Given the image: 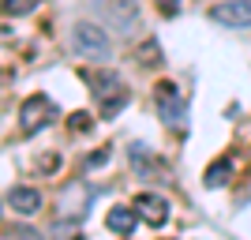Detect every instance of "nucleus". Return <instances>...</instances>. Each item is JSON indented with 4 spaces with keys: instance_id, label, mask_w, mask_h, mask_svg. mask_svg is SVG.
<instances>
[{
    "instance_id": "nucleus-1",
    "label": "nucleus",
    "mask_w": 251,
    "mask_h": 240,
    "mask_svg": "<svg viewBox=\"0 0 251 240\" xmlns=\"http://www.w3.org/2000/svg\"><path fill=\"white\" fill-rule=\"evenodd\" d=\"M83 83L90 86V94L98 98L105 120L116 116L127 105V86H124V79H120L113 68H83Z\"/></svg>"
},
{
    "instance_id": "nucleus-2",
    "label": "nucleus",
    "mask_w": 251,
    "mask_h": 240,
    "mask_svg": "<svg viewBox=\"0 0 251 240\" xmlns=\"http://www.w3.org/2000/svg\"><path fill=\"white\" fill-rule=\"evenodd\" d=\"M72 49L79 60L101 64V68L113 60V42H109V34L98 23H75L72 27Z\"/></svg>"
},
{
    "instance_id": "nucleus-3",
    "label": "nucleus",
    "mask_w": 251,
    "mask_h": 240,
    "mask_svg": "<svg viewBox=\"0 0 251 240\" xmlns=\"http://www.w3.org/2000/svg\"><path fill=\"white\" fill-rule=\"evenodd\" d=\"M154 105H157V116H161V124L173 128V132H188V102L180 94L173 83H157L154 86Z\"/></svg>"
},
{
    "instance_id": "nucleus-4",
    "label": "nucleus",
    "mask_w": 251,
    "mask_h": 240,
    "mask_svg": "<svg viewBox=\"0 0 251 240\" xmlns=\"http://www.w3.org/2000/svg\"><path fill=\"white\" fill-rule=\"evenodd\" d=\"M90 4L94 15L116 34H131L139 27V0H90Z\"/></svg>"
},
{
    "instance_id": "nucleus-5",
    "label": "nucleus",
    "mask_w": 251,
    "mask_h": 240,
    "mask_svg": "<svg viewBox=\"0 0 251 240\" xmlns=\"http://www.w3.org/2000/svg\"><path fill=\"white\" fill-rule=\"evenodd\" d=\"M60 116V109L52 105V98L45 94H30L26 102L19 105V128H23V135H34V132H42L45 124H52Z\"/></svg>"
},
{
    "instance_id": "nucleus-6",
    "label": "nucleus",
    "mask_w": 251,
    "mask_h": 240,
    "mask_svg": "<svg viewBox=\"0 0 251 240\" xmlns=\"http://www.w3.org/2000/svg\"><path fill=\"white\" fill-rule=\"evenodd\" d=\"M210 19L225 23L232 30H244V27H251V0H225V4H214V8H210Z\"/></svg>"
},
{
    "instance_id": "nucleus-7",
    "label": "nucleus",
    "mask_w": 251,
    "mask_h": 240,
    "mask_svg": "<svg viewBox=\"0 0 251 240\" xmlns=\"http://www.w3.org/2000/svg\"><path fill=\"white\" fill-rule=\"evenodd\" d=\"M86 203H90V188H83V184H68L60 195V203H56V218L60 221H79L86 214Z\"/></svg>"
},
{
    "instance_id": "nucleus-8",
    "label": "nucleus",
    "mask_w": 251,
    "mask_h": 240,
    "mask_svg": "<svg viewBox=\"0 0 251 240\" xmlns=\"http://www.w3.org/2000/svg\"><path fill=\"white\" fill-rule=\"evenodd\" d=\"M135 210H139V218L150 221V225H165L173 207H169V199L157 195V191H139L135 195Z\"/></svg>"
},
{
    "instance_id": "nucleus-9",
    "label": "nucleus",
    "mask_w": 251,
    "mask_h": 240,
    "mask_svg": "<svg viewBox=\"0 0 251 240\" xmlns=\"http://www.w3.org/2000/svg\"><path fill=\"white\" fill-rule=\"evenodd\" d=\"M8 207L15 210V214H38V210H42V195L34 188H11L8 191Z\"/></svg>"
},
{
    "instance_id": "nucleus-10",
    "label": "nucleus",
    "mask_w": 251,
    "mask_h": 240,
    "mask_svg": "<svg viewBox=\"0 0 251 240\" xmlns=\"http://www.w3.org/2000/svg\"><path fill=\"white\" fill-rule=\"evenodd\" d=\"M135 221H139L135 207H113L109 214H105V225H109L113 233H120V237H124V233H135Z\"/></svg>"
},
{
    "instance_id": "nucleus-11",
    "label": "nucleus",
    "mask_w": 251,
    "mask_h": 240,
    "mask_svg": "<svg viewBox=\"0 0 251 240\" xmlns=\"http://www.w3.org/2000/svg\"><path fill=\"white\" fill-rule=\"evenodd\" d=\"M229 177H232V161H229V158H218V161L202 173V184H206V188H221Z\"/></svg>"
},
{
    "instance_id": "nucleus-12",
    "label": "nucleus",
    "mask_w": 251,
    "mask_h": 240,
    "mask_svg": "<svg viewBox=\"0 0 251 240\" xmlns=\"http://www.w3.org/2000/svg\"><path fill=\"white\" fill-rule=\"evenodd\" d=\"M38 4H42V0H4V11H8V15H30Z\"/></svg>"
},
{
    "instance_id": "nucleus-13",
    "label": "nucleus",
    "mask_w": 251,
    "mask_h": 240,
    "mask_svg": "<svg viewBox=\"0 0 251 240\" xmlns=\"http://www.w3.org/2000/svg\"><path fill=\"white\" fill-rule=\"evenodd\" d=\"M8 240H45L38 229H30V225H11L8 229Z\"/></svg>"
},
{
    "instance_id": "nucleus-14",
    "label": "nucleus",
    "mask_w": 251,
    "mask_h": 240,
    "mask_svg": "<svg viewBox=\"0 0 251 240\" xmlns=\"http://www.w3.org/2000/svg\"><path fill=\"white\" fill-rule=\"evenodd\" d=\"M90 128H94L90 113H75V116H72V132H90Z\"/></svg>"
},
{
    "instance_id": "nucleus-15",
    "label": "nucleus",
    "mask_w": 251,
    "mask_h": 240,
    "mask_svg": "<svg viewBox=\"0 0 251 240\" xmlns=\"http://www.w3.org/2000/svg\"><path fill=\"white\" fill-rule=\"evenodd\" d=\"M157 8L165 11V15H176V11L184 8V0H157Z\"/></svg>"
},
{
    "instance_id": "nucleus-16",
    "label": "nucleus",
    "mask_w": 251,
    "mask_h": 240,
    "mask_svg": "<svg viewBox=\"0 0 251 240\" xmlns=\"http://www.w3.org/2000/svg\"><path fill=\"white\" fill-rule=\"evenodd\" d=\"M143 64H157V45L154 42L143 45Z\"/></svg>"
},
{
    "instance_id": "nucleus-17",
    "label": "nucleus",
    "mask_w": 251,
    "mask_h": 240,
    "mask_svg": "<svg viewBox=\"0 0 251 240\" xmlns=\"http://www.w3.org/2000/svg\"><path fill=\"white\" fill-rule=\"evenodd\" d=\"M105 161H109V146H105V150H98V154H90L86 158V165L94 169V165H105Z\"/></svg>"
}]
</instances>
